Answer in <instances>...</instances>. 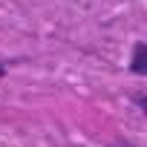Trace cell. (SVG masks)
I'll list each match as a JSON object with an SVG mask.
<instances>
[{"instance_id":"obj_4","label":"cell","mask_w":147,"mask_h":147,"mask_svg":"<svg viewBox=\"0 0 147 147\" xmlns=\"http://www.w3.org/2000/svg\"><path fill=\"white\" fill-rule=\"evenodd\" d=\"M6 75V63H0V78H3Z\"/></svg>"},{"instance_id":"obj_1","label":"cell","mask_w":147,"mask_h":147,"mask_svg":"<svg viewBox=\"0 0 147 147\" xmlns=\"http://www.w3.org/2000/svg\"><path fill=\"white\" fill-rule=\"evenodd\" d=\"M130 72H133V75H147V43L144 40H136V46H133Z\"/></svg>"},{"instance_id":"obj_2","label":"cell","mask_w":147,"mask_h":147,"mask_svg":"<svg viewBox=\"0 0 147 147\" xmlns=\"http://www.w3.org/2000/svg\"><path fill=\"white\" fill-rule=\"evenodd\" d=\"M133 101H136V107H138V110H147V98H144V92H136V95H133Z\"/></svg>"},{"instance_id":"obj_3","label":"cell","mask_w":147,"mask_h":147,"mask_svg":"<svg viewBox=\"0 0 147 147\" xmlns=\"http://www.w3.org/2000/svg\"><path fill=\"white\" fill-rule=\"evenodd\" d=\"M110 147H136V144H133V141H124V138H118V141H113Z\"/></svg>"}]
</instances>
